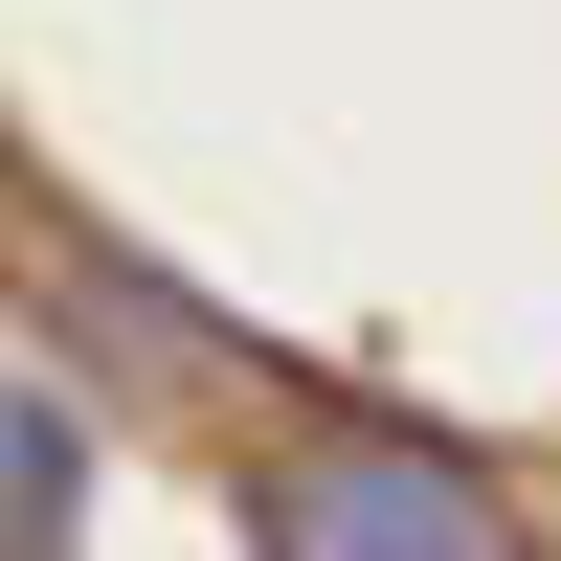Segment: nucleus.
I'll use <instances>...</instances> for the list:
<instances>
[{"label": "nucleus", "instance_id": "f257e3e1", "mask_svg": "<svg viewBox=\"0 0 561 561\" xmlns=\"http://www.w3.org/2000/svg\"><path fill=\"white\" fill-rule=\"evenodd\" d=\"M248 561H517V517L427 427H314V449L248 472Z\"/></svg>", "mask_w": 561, "mask_h": 561}, {"label": "nucleus", "instance_id": "f03ea898", "mask_svg": "<svg viewBox=\"0 0 561 561\" xmlns=\"http://www.w3.org/2000/svg\"><path fill=\"white\" fill-rule=\"evenodd\" d=\"M0 449H23V517H0V539H23V561H68V494H90V449H68V382H23V404H0Z\"/></svg>", "mask_w": 561, "mask_h": 561}]
</instances>
